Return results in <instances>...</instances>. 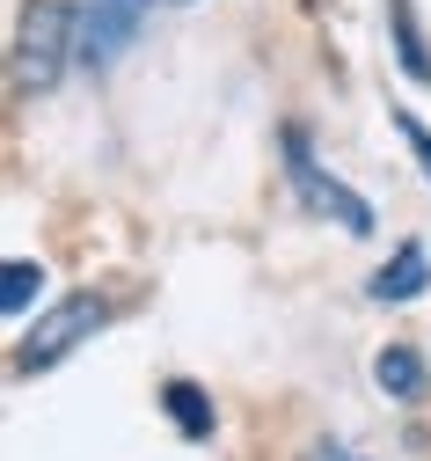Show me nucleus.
<instances>
[{
  "mask_svg": "<svg viewBox=\"0 0 431 461\" xmlns=\"http://www.w3.org/2000/svg\"><path fill=\"white\" fill-rule=\"evenodd\" d=\"M74 44H81V8L74 0H30L22 23H15V51H8V88L15 95L58 88V74L74 67Z\"/></svg>",
  "mask_w": 431,
  "mask_h": 461,
  "instance_id": "obj_1",
  "label": "nucleus"
},
{
  "mask_svg": "<svg viewBox=\"0 0 431 461\" xmlns=\"http://www.w3.org/2000/svg\"><path fill=\"white\" fill-rule=\"evenodd\" d=\"M103 322H110V301H95V294H67L51 315H37V322L22 330V344H15V366H22V374L58 366V359H67L74 344H88Z\"/></svg>",
  "mask_w": 431,
  "mask_h": 461,
  "instance_id": "obj_2",
  "label": "nucleus"
},
{
  "mask_svg": "<svg viewBox=\"0 0 431 461\" xmlns=\"http://www.w3.org/2000/svg\"><path fill=\"white\" fill-rule=\"evenodd\" d=\"M285 176H292V191H300L307 212H322V220L351 227V235H373V205H365L351 184H337L329 168L307 154V132H300V125H285Z\"/></svg>",
  "mask_w": 431,
  "mask_h": 461,
  "instance_id": "obj_3",
  "label": "nucleus"
},
{
  "mask_svg": "<svg viewBox=\"0 0 431 461\" xmlns=\"http://www.w3.org/2000/svg\"><path fill=\"white\" fill-rule=\"evenodd\" d=\"M147 15H154V0H88L81 8V44H74V59L81 67H117L132 51V37L147 30Z\"/></svg>",
  "mask_w": 431,
  "mask_h": 461,
  "instance_id": "obj_4",
  "label": "nucleus"
},
{
  "mask_svg": "<svg viewBox=\"0 0 431 461\" xmlns=\"http://www.w3.org/2000/svg\"><path fill=\"white\" fill-rule=\"evenodd\" d=\"M424 285H431V257H424V242H402V249L373 271V285H365V294H373V301H417Z\"/></svg>",
  "mask_w": 431,
  "mask_h": 461,
  "instance_id": "obj_5",
  "label": "nucleus"
},
{
  "mask_svg": "<svg viewBox=\"0 0 431 461\" xmlns=\"http://www.w3.org/2000/svg\"><path fill=\"white\" fill-rule=\"evenodd\" d=\"M373 381H381V395H395V402H424L431 366L409 352V344H381V352H373Z\"/></svg>",
  "mask_w": 431,
  "mask_h": 461,
  "instance_id": "obj_6",
  "label": "nucleus"
},
{
  "mask_svg": "<svg viewBox=\"0 0 431 461\" xmlns=\"http://www.w3.org/2000/svg\"><path fill=\"white\" fill-rule=\"evenodd\" d=\"M161 411H168V425H175L183 439H212V425H220V418H212V395H205L198 381H183V374L161 381Z\"/></svg>",
  "mask_w": 431,
  "mask_h": 461,
  "instance_id": "obj_7",
  "label": "nucleus"
},
{
  "mask_svg": "<svg viewBox=\"0 0 431 461\" xmlns=\"http://www.w3.org/2000/svg\"><path fill=\"white\" fill-rule=\"evenodd\" d=\"M388 23H395V59L409 81H431V51H424V30L409 15V0H388Z\"/></svg>",
  "mask_w": 431,
  "mask_h": 461,
  "instance_id": "obj_8",
  "label": "nucleus"
},
{
  "mask_svg": "<svg viewBox=\"0 0 431 461\" xmlns=\"http://www.w3.org/2000/svg\"><path fill=\"white\" fill-rule=\"evenodd\" d=\"M37 294H44V264H30V257H15L8 271H0V308H8V322H22Z\"/></svg>",
  "mask_w": 431,
  "mask_h": 461,
  "instance_id": "obj_9",
  "label": "nucleus"
},
{
  "mask_svg": "<svg viewBox=\"0 0 431 461\" xmlns=\"http://www.w3.org/2000/svg\"><path fill=\"white\" fill-rule=\"evenodd\" d=\"M395 125H402V140H409V154H417V168H424V176H431V132L409 118V110H395Z\"/></svg>",
  "mask_w": 431,
  "mask_h": 461,
  "instance_id": "obj_10",
  "label": "nucleus"
}]
</instances>
